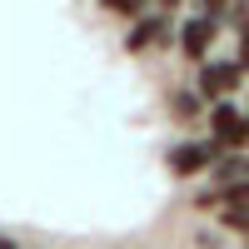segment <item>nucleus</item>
<instances>
[{"mask_svg": "<svg viewBox=\"0 0 249 249\" xmlns=\"http://www.w3.org/2000/svg\"><path fill=\"white\" fill-rule=\"evenodd\" d=\"M210 130H214V144H219V150H249V115H239V110L230 105V95L214 100Z\"/></svg>", "mask_w": 249, "mask_h": 249, "instance_id": "1", "label": "nucleus"}, {"mask_svg": "<svg viewBox=\"0 0 249 249\" xmlns=\"http://www.w3.org/2000/svg\"><path fill=\"white\" fill-rule=\"evenodd\" d=\"M230 5H234V0H204V15H214V20H219V15L230 10Z\"/></svg>", "mask_w": 249, "mask_h": 249, "instance_id": "11", "label": "nucleus"}, {"mask_svg": "<svg viewBox=\"0 0 249 249\" xmlns=\"http://www.w3.org/2000/svg\"><path fill=\"white\" fill-rule=\"evenodd\" d=\"M214 35H219V20L214 15H195V20L179 25V50L190 55V60H204L210 45H214Z\"/></svg>", "mask_w": 249, "mask_h": 249, "instance_id": "3", "label": "nucleus"}, {"mask_svg": "<svg viewBox=\"0 0 249 249\" xmlns=\"http://www.w3.org/2000/svg\"><path fill=\"white\" fill-rule=\"evenodd\" d=\"M214 155H219V144L210 140V144H175V150H170V170L184 179V175H199V170H210V164H214Z\"/></svg>", "mask_w": 249, "mask_h": 249, "instance_id": "4", "label": "nucleus"}, {"mask_svg": "<svg viewBox=\"0 0 249 249\" xmlns=\"http://www.w3.org/2000/svg\"><path fill=\"white\" fill-rule=\"evenodd\" d=\"M219 224H224V230H234V234H249V199L224 204V210H219Z\"/></svg>", "mask_w": 249, "mask_h": 249, "instance_id": "7", "label": "nucleus"}, {"mask_svg": "<svg viewBox=\"0 0 249 249\" xmlns=\"http://www.w3.org/2000/svg\"><path fill=\"white\" fill-rule=\"evenodd\" d=\"M164 5H179V0H164Z\"/></svg>", "mask_w": 249, "mask_h": 249, "instance_id": "13", "label": "nucleus"}, {"mask_svg": "<svg viewBox=\"0 0 249 249\" xmlns=\"http://www.w3.org/2000/svg\"><path fill=\"white\" fill-rule=\"evenodd\" d=\"M234 60H239V70H249V25H239V55Z\"/></svg>", "mask_w": 249, "mask_h": 249, "instance_id": "10", "label": "nucleus"}, {"mask_svg": "<svg viewBox=\"0 0 249 249\" xmlns=\"http://www.w3.org/2000/svg\"><path fill=\"white\" fill-rule=\"evenodd\" d=\"M164 25H170V20H140V25H135L130 35H124V45H130V50H144L150 40H164V35H170Z\"/></svg>", "mask_w": 249, "mask_h": 249, "instance_id": "6", "label": "nucleus"}, {"mask_svg": "<svg viewBox=\"0 0 249 249\" xmlns=\"http://www.w3.org/2000/svg\"><path fill=\"white\" fill-rule=\"evenodd\" d=\"M105 10H120V15H140V5H150V0H100Z\"/></svg>", "mask_w": 249, "mask_h": 249, "instance_id": "9", "label": "nucleus"}, {"mask_svg": "<svg viewBox=\"0 0 249 249\" xmlns=\"http://www.w3.org/2000/svg\"><path fill=\"white\" fill-rule=\"evenodd\" d=\"M239 60H210V65H199V95L204 100H224V95H234L239 85Z\"/></svg>", "mask_w": 249, "mask_h": 249, "instance_id": "2", "label": "nucleus"}, {"mask_svg": "<svg viewBox=\"0 0 249 249\" xmlns=\"http://www.w3.org/2000/svg\"><path fill=\"white\" fill-rule=\"evenodd\" d=\"M214 184H249V160H244V150H224V155H214Z\"/></svg>", "mask_w": 249, "mask_h": 249, "instance_id": "5", "label": "nucleus"}, {"mask_svg": "<svg viewBox=\"0 0 249 249\" xmlns=\"http://www.w3.org/2000/svg\"><path fill=\"white\" fill-rule=\"evenodd\" d=\"M199 100H204L199 90H175V95H170V110H175L179 120H195V115H199Z\"/></svg>", "mask_w": 249, "mask_h": 249, "instance_id": "8", "label": "nucleus"}, {"mask_svg": "<svg viewBox=\"0 0 249 249\" xmlns=\"http://www.w3.org/2000/svg\"><path fill=\"white\" fill-rule=\"evenodd\" d=\"M0 249H15V244H10V239H0Z\"/></svg>", "mask_w": 249, "mask_h": 249, "instance_id": "12", "label": "nucleus"}]
</instances>
